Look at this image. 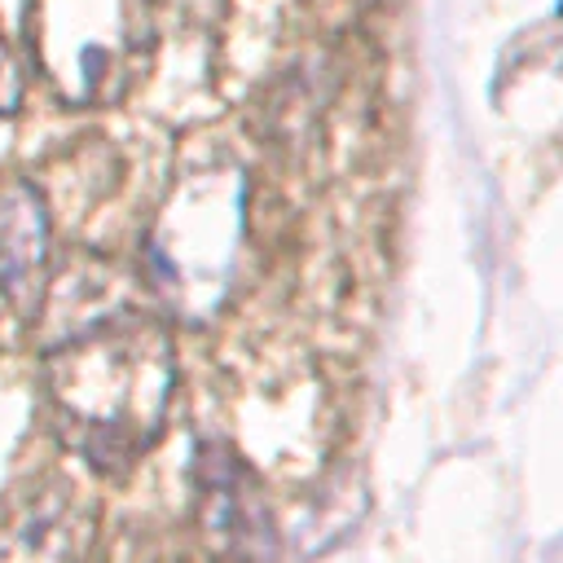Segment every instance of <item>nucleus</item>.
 <instances>
[{
	"instance_id": "2",
	"label": "nucleus",
	"mask_w": 563,
	"mask_h": 563,
	"mask_svg": "<svg viewBox=\"0 0 563 563\" xmlns=\"http://www.w3.org/2000/svg\"><path fill=\"white\" fill-rule=\"evenodd\" d=\"M242 233H246L242 172L224 154L185 167L145 242L154 290L189 321L211 317L238 277Z\"/></svg>"
},
{
	"instance_id": "8",
	"label": "nucleus",
	"mask_w": 563,
	"mask_h": 563,
	"mask_svg": "<svg viewBox=\"0 0 563 563\" xmlns=\"http://www.w3.org/2000/svg\"><path fill=\"white\" fill-rule=\"evenodd\" d=\"M101 563H167V559H163V554H158V545H150V541L119 537V541L101 554Z\"/></svg>"
},
{
	"instance_id": "4",
	"label": "nucleus",
	"mask_w": 563,
	"mask_h": 563,
	"mask_svg": "<svg viewBox=\"0 0 563 563\" xmlns=\"http://www.w3.org/2000/svg\"><path fill=\"white\" fill-rule=\"evenodd\" d=\"M97 501L62 471L22 484L0 510V563H92Z\"/></svg>"
},
{
	"instance_id": "3",
	"label": "nucleus",
	"mask_w": 563,
	"mask_h": 563,
	"mask_svg": "<svg viewBox=\"0 0 563 563\" xmlns=\"http://www.w3.org/2000/svg\"><path fill=\"white\" fill-rule=\"evenodd\" d=\"M22 35L44 88L70 110H92L136 84L150 9L145 0H26Z\"/></svg>"
},
{
	"instance_id": "1",
	"label": "nucleus",
	"mask_w": 563,
	"mask_h": 563,
	"mask_svg": "<svg viewBox=\"0 0 563 563\" xmlns=\"http://www.w3.org/2000/svg\"><path fill=\"white\" fill-rule=\"evenodd\" d=\"M48 317L40 391L53 431L84 466L123 475L158 440L176 391V352L158 317L132 303H40Z\"/></svg>"
},
{
	"instance_id": "7",
	"label": "nucleus",
	"mask_w": 563,
	"mask_h": 563,
	"mask_svg": "<svg viewBox=\"0 0 563 563\" xmlns=\"http://www.w3.org/2000/svg\"><path fill=\"white\" fill-rule=\"evenodd\" d=\"M18 101H22V75H18L13 53H9L4 40H0V119H9V114L18 110Z\"/></svg>"
},
{
	"instance_id": "5",
	"label": "nucleus",
	"mask_w": 563,
	"mask_h": 563,
	"mask_svg": "<svg viewBox=\"0 0 563 563\" xmlns=\"http://www.w3.org/2000/svg\"><path fill=\"white\" fill-rule=\"evenodd\" d=\"M198 523L207 545L229 563H264L268 559V506L242 466V457L224 444H207L198 453Z\"/></svg>"
},
{
	"instance_id": "6",
	"label": "nucleus",
	"mask_w": 563,
	"mask_h": 563,
	"mask_svg": "<svg viewBox=\"0 0 563 563\" xmlns=\"http://www.w3.org/2000/svg\"><path fill=\"white\" fill-rule=\"evenodd\" d=\"M48 242L53 220L44 194L22 176L0 180V295L13 308H40L48 290Z\"/></svg>"
}]
</instances>
